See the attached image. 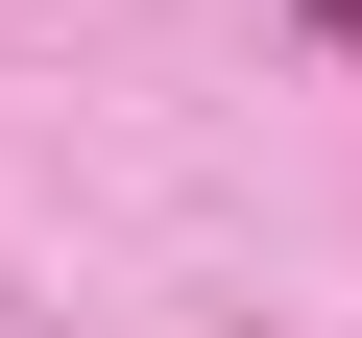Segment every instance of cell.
<instances>
[{
    "mask_svg": "<svg viewBox=\"0 0 362 338\" xmlns=\"http://www.w3.org/2000/svg\"><path fill=\"white\" fill-rule=\"evenodd\" d=\"M314 49H338V73H362V0H314Z\"/></svg>",
    "mask_w": 362,
    "mask_h": 338,
    "instance_id": "cell-1",
    "label": "cell"
}]
</instances>
